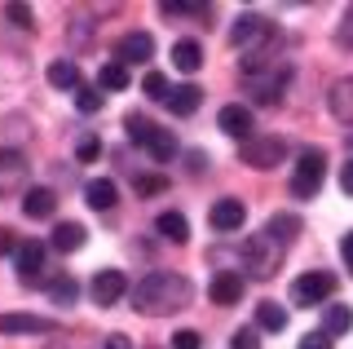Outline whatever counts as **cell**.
Returning a JSON list of instances; mask_svg holds the SVG:
<instances>
[{
  "instance_id": "6da1fadb",
  "label": "cell",
  "mask_w": 353,
  "mask_h": 349,
  "mask_svg": "<svg viewBox=\"0 0 353 349\" xmlns=\"http://www.w3.org/2000/svg\"><path fill=\"white\" fill-rule=\"evenodd\" d=\"M194 297L190 279L185 275H172V270H154L132 288V310L137 314H172V310H185Z\"/></svg>"
},
{
  "instance_id": "7a4b0ae2",
  "label": "cell",
  "mask_w": 353,
  "mask_h": 349,
  "mask_svg": "<svg viewBox=\"0 0 353 349\" xmlns=\"http://www.w3.org/2000/svg\"><path fill=\"white\" fill-rule=\"evenodd\" d=\"M124 128H128V137L137 141V146H146V150H150V155L159 159V163L176 155V137L168 133V128H159V124H154V119L128 115V119H124Z\"/></svg>"
},
{
  "instance_id": "3957f363",
  "label": "cell",
  "mask_w": 353,
  "mask_h": 349,
  "mask_svg": "<svg viewBox=\"0 0 353 349\" xmlns=\"http://www.w3.org/2000/svg\"><path fill=\"white\" fill-rule=\"evenodd\" d=\"M323 181H327V155L323 150H305L296 159V172H292V195L296 199H314L323 190Z\"/></svg>"
},
{
  "instance_id": "277c9868",
  "label": "cell",
  "mask_w": 353,
  "mask_h": 349,
  "mask_svg": "<svg viewBox=\"0 0 353 349\" xmlns=\"http://www.w3.org/2000/svg\"><path fill=\"white\" fill-rule=\"evenodd\" d=\"M336 297V275H327V270H309L292 283V301L305 305V310H314V305H327Z\"/></svg>"
},
{
  "instance_id": "5b68a950",
  "label": "cell",
  "mask_w": 353,
  "mask_h": 349,
  "mask_svg": "<svg viewBox=\"0 0 353 349\" xmlns=\"http://www.w3.org/2000/svg\"><path fill=\"white\" fill-rule=\"evenodd\" d=\"M239 252H243V261H248V270H252L256 279H270L274 270H279V257H283V248L274 243L270 235H252L248 243L239 248Z\"/></svg>"
},
{
  "instance_id": "8992f818",
  "label": "cell",
  "mask_w": 353,
  "mask_h": 349,
  "mask_svg": "<svg viewBox=\"0 0 353 349\" xmlns=\"http://www.w3.org/2000/svg\"><path fill=\"white\" fill-rule=\"evenodd\" d=\"M270 40H274V23L265 14H243L239 23H234V31H230V45L248 49V58H252V49H256V45H270Z\"/></svg>"
},
{
  "instance_id": "52a82bcc",
  "label": "cell",
  "mask_w": 353,
  "mask_h": 349,
  "mask_svg": "<svg viewBox=\"0 0 353 349\" xmlns=\"http://www.w3.org/2000/svg\"><path fill=\"white\" fill-rule=\"evenodd\" d=\"M239 159L243 163H252V168H279L283 163V141L279 137H248L243 141V150H239Z\"/></svg>"
},
{
  "instance_id": "ba28073f",
  "label": "cell",
  "mask_w": 353,
  "mask_h": 349,
  "mask_svg": "<svg viewBox=\"0 0 353 349\" xmlns=\"http://www.w3.org/2000/svg\"><path fill=\"white\" fill-rule=\"evenodd\" d=\"M128 292V279H124V270H97L93 283H88V297H93V305H115L119 297Z\"/></svg>"
},
{
  "instance_id": "9c48e42d",
  "label": "cell",
  "mask_w": 353,
  "mask_h": 349,
  "mask_svg": "<svg viewBox=\"0 0 353 349\" xmlns=\"http://www.w3.org/2000/svg\"><path fill=\"white\" fill-rule=\"evenodd\" d=\"M58 332L53 319H40V314H0V336H49Z\"/></svg>"
},
{
  "instance_id": "30bf717a",
  "label": "cell",
  "mask_w": 353,
  "mask_h": 349,
  "mask_svg": "<svg viewBox=\"0 0 353 349\" xmlns=\"http://www.w3.org/2000/svg\"><path fill=\"white\" fill-rule=\"evenodd\" d=\"M208 221H212V230H221V235H234V230H243V221H248V208H243V199H216L212 212H208Z\"/></svg>"
},
{
  "instance_id": "8fae6325",
  "label": "cell",
  "mask_w": 353,
  "mask_h": 349,
  "mask_svg": "<svg viewBox=\"0 0 353 349\" xmlns=\"http://www.w3.org/2000/svg\"><path fill=\"white\" fill-rule=\"evenodd\" d=\"M243 288H248V279L239 270H216L212 283H208V297H212V305H234L243 297Z\"/></svg>"
},
{
  "instance_id": "7c38bea8",
  "label": "cell",
  "mask_w": 353,
  "mask_h": 349,
  "mask_svg": "<svg viewBox=\"0 0 353 349\" xmlns=\"http://www.w3.org/2000/svg\"><path fill=\"white\" fill-rule=\"evenodd\" d=\"M150 53H154V40L146 36V31H128V36L115 45V62H124V67L137 62L141 67V62H150Z\"/></svg>"
},
{
  "instance_id": "4fadbf2b",
  "label": "cell",
  "mask_w": 353,
  "mask_h": 349,
  "mask_svg": "<svg viewBox=\"0 0 353 349\" xmlns=\"http://www.w3.org/2000/svg\"><path fill=\"white\" fill-rule=\"evenodd\" d=\"M216 128L225 137H252V111L243 102H230V106H221V115H216Z\"/></svg>"
},
{
  "instance_id": "5bb4252c",
  "label": "cell",
  "mask_w": 353,
  "mask_h": 349,
  "mask_svg": "<svg viewBox=\"0 0 353 349\" xmlns=\"http://www.w3.org/2000/svg\"><path fill=\"white\" fill-rule=\"evenodd\" d=\"M18 279L22 283H36L40 279V270H44V243H36V239H27V243H18Z\"/></svg>"
},
{
  "instance_id": "9a60e30c",
  "label": "cell",
  "mask_w": 353,
  "mask_h": 349,
  "mask_svg": "<svg viewBox=\"0 0 353 349\" xmlns=\"http://www.w3.org/2000/svg\"><path fill=\"white\" fill-rule=\"evenodd\" d=\"M327 106H331V115H336L340 124H353V75H345V80L331 84Z\"/></svg>"
},
{
  "instance_id": "2e32d148",
  "label": "cell",
  "mask_w": 353,
  "mask_h": 349,
  "mask_svg": "<svg viewBox=\"0 0 353 349\" xmlns=\"http://www.w3.org/2000/svg\"><path fill=\"white\" fill-rule=\"evenodd\" d=\"M22 212L36 217V221H44V217L58 212V195H53L49 186H31L27 195H22Z\"/></svg>"
},
{
  "instance_id": "e0dca14e",
  "label": "cell",
  "mask_w": 353,
  "mask_h": 349,
  "mask_svg": "<svg viewBox=\"0 0 353 349\" xmlns=\"http://www.w3.org/2000/svg\"><path fill=\"white\" fill-rule=\"evenodd\" d=\"M84 199H88V208H97V212H110V208H115V181H110V177H93V181H88V186H84Z\"/></svg>"
},
{
  "instance_id": "ac0fdd59",
  "label": "cell",
  "mask_w": 353,
  "mask_h": 349,
  "mask_svg": "<svg viewBox=\"0 0 353 349\" xmlns=\"http://www.w3.org/2000/svg\"><path fill=\"white\" fill-rule=\"evenodd\" d=\"M199 102H203V89H199V84H176V89H168L172 115H194Z\"/></svg>"
},
{
  "instance_id": "d6986e66",
  "label": "cell",
  "mask_w": 353,
  "mask_h": 349,
  "mask_svg": "<svg viewBox=\"0 0 353 349\" xmlns=\"http://www.w3.org/2000/svg\"><path fill=\"white\" fill-rule=\"evenodd\" d=\"M84 239H88V230L80 221H58L53 226V248H58V252H75V248H84Z\"/></svg>"
},
{
  "instance_id": "ffe728a7",
  "label": "cell",
  "mask_w": 353,
  "mask_h": 349,
  "mask_svg": "<svg viewBox=\"0 0 353 349\" xmlns=\"http://www.w3.org/2000/svg\"><path fill=\"white\" fill-rule=\"evenodd\" d=\"M49 84H53V89H80V84H84V75H80V67H75V62L71 58H58V62H53V67H49Z\"/></svg>"
},
{
  "instance_id": "44dd1931",
  "label": "cell",
  "mask_w": 353,
  "mask_h": 349,
  "mask_svg": "<svg viewBox=\"0 0 353 349\" xmlns=\"http://www.w3.org/2000/svg\"><path fill=\"white\" fill-rule=\"evenodd\" d=\"M97 89H110V93H119V89H128V67H124V62H115V58H110V62H102V71H97Z\"/></svg>"
},
{
  "instance_id": "7402d4cb",
  "label": "cell",
  "mask_w": 353,
  "mask_h": 349,
  "mask_svg": "<svg viewBox=\"0 0 353 349\" xmlns=\"http://www.w3.org/2000/svg\"><path fill=\"white\" fill-rule=\"evenodd\" d=\"M159 235L168 239V243H185V239H190V221H185L181 212H159Z\"/></svg>"
},
{
  "instance_id": "603a6c76",
  "label": "cell",
  "mask_w": 353,
  "mask_h": 349,
  "mask_svg": "<svg viewBox=\"0 0 353 349\" xmlns=\"http://www.w3.org/2000/svg\"><path fill=\"white\" fill-rule=\"evenodd\" d=\"M256 327H261V332H283V327H287V310L279 301H261L256 305Z\"/></svg>"
},
{
  "instance_id": "cb8c5ba5",
  "label": "cell",
  "mask_w": 353,
  "mask_h": 349,
  "mask_svg": "<svg viewBox=\"0 0 353 349\" xmlns=\"http://www.w3.org/2000/svg\"><path fill=\"white\" fill-rule=\"evenodd\" d=\"M349 327H353V310H349V305H327L323 332H327V336H345Z\"/></svg>"
},
{
  "instance_id": "d4e9b609",
  "label": "cell",
  "mask_w": 353,
  "mask_h": 349,
  "mask_svg": "<svg viewBox=\"0 0 353 349\" xmlns=\"http://www.w3.org/2000/svg\"><path fill=\"white\" fill-rule=\"evenodd\" d=\"M296 230H301V217H292V212L283 217V212H279V217L270 221V230H265V235H270V239H274L279 248H287V243L296 239Z\"/></svg>"
},
{
  "instance_id": "484cf974",
  "label": "cell",
  "mask_w": 353,
  "mask_h": 349,
  "mask_svg": "<svg viewBox=\"0 0 353 349\" xmlns=\"http://www.w3.org/2000/svg\"><path fill=\"white\" fill-rule=\"evenodd\" d=\"M172 62H176V71H199L203 49H199L194 40H176V45H172Z\"/></svg>"
},
{
  "instance_id": "4316f807",
  "label": "cell",
  "mask_w": 353,
  "mask_h": 349,
  "mask_svg": "<svg viewBox=\"0 0 353 349\" xmlns=\"http://www.w3.org/2000/svg\"><path fill=\"white\" fill-rule=\"evenodd\" d=\"M49 297H53V301H58V305H71L75 297H80V283H75L71 275H58V279H53V283H49Z\"/></svg>"
},
{
  "instance_id": "83f0119b",
  "label": "cell",
  "mask_w": 353,
  "mask_h": 349,
  "mask_svg": "<svg viewBox=\"0 0 353 349\" xmlns=\"http://www.w3.org/2000/svg\"><path fill=\"white\" fill-rule=\"evenodd\" d=\"M132 190H137L141 199H146V195H163L168 190V177H159V172H137V177H132Z\"/></svg>"
},
{
  "instance_id": "f1b7e54d",
  "label": "cell",
  "mask_w": 353,
  "mask_h": 349,
  "mask_svg": "<svg viewBox=\"0 0 353 349\" xmlns=\"http://www.w3.org/2000/svg\"><path fill=\"white\" fill-rule=\"evenodd\" d=\"M102 89H93V84H80V89H75V106H80L84 115H93V111H102Z\"/></svg>"
},
{
  "instance_id": "f546056e",
  "label": "cell",
  "mask_w": 353,
  "mask_h": 349,
  "mask_svg": "<svg viewBox=\"0 0 353 349\" xmlns=\"http://www.w3.org/2000/svg\"><path fill=\"white\" fill-rule=\"evenodd\" d=\"M141 93L154 97V102H168V80H163L159 71H146L141 75Z\"/></svg>"
},
{
  "instance_id": "4dcf8cb0",
  "label": "cell",
  "mask_w": 353,
  "mask_h": 349,
  "mask_svg": "<svg viewBox=\"0 0 353 349\" xmlns=\"http://www.w3.org/2000/svg\"><path fill=\"white\" fill-rule=\"evenodd\" d=\"M5 18H9L14 27H22V31H27V27H36V14H31L27 5H5Z\"/></svg>"
},
{
  "instance_id": "1f68e13d",
  "label": "cell",
  "mask_w": 353,
  "mask_h": 349,
  "mask_svg": "<svg viewBox=\"0 0 353 349\" xmlns=\"http://www.w3.org/2000/svg\"><path fill=\"white\" fill-rule=\"evenodd\" d=\"M336 45L340 49H353V9H345V23L336 27Z\"/></svg>"
},
{
  "instance_id": "d6a6232c",
  "label": "cell",
  "mask_w": 353,
  "mask_h": 349,
  "mask_svg": "<svg viewBox=\"0 0 353 349\" xmlns=\"http://www.w3.org/2000/svg\"><path fill=\"white\" fill-rule=\"evenodd\" d=\"M234 349H261V336L252 332V327H239V332H234Z\"/></svg>"
},
{
  "instance_id": "836d02e7",
  "label": "cell",
  "mask_w": 353,
  "mask_h": 349,
  "mask_svg": "<svg viewBox=\"0 0 353 349\" xmlns=\"http://www.w3.org/2000/svg\"><path fill=\"white\" fill-rule=\"evenodd\" d=\"M301 349H331V336L327 332H309V336H301Z\"/></svg>"
},
{
  "instance_id": "e575fe53",
  "label": "cell",
  "mask_w": 353,
  "mask_h": 349,
  "mask_svg": "<svg viewBox=\"0 0 353 349\" xmlns=\"http://www.w3.org/2000/svg\"><path fill=\"white\" fill-rule=\"evenodd\" d=\"M18 168H22L18 150H0V172H18Z\"/></svg>"
},
{
  "instance_id": "d590c367",
  "label": "cell",
  "mask_w": 353,
  "mask_h": 349,
  "mask_svg": "<svg viewBox=\"0 0 353 349\" xmlns=\"http://www.w3.org/2000/svg\"><path fill=\"white\" fill-rule=\"evenodd\" d=\"M172 349H199V332H176L172 336Z\"/></svg>"
},
{
  "instance_id": "8d00e7d4",
  "label": "cell",
  "mask_w": 353,
  "mask_h": 349,
  "mask_svg": "<svg viewBox=\"0 0 353 349\" xmlns=\"http://www.w3.org/2000/svg\"><path fill=\"white\" fill-rule=\"evenodd\" d=\"M80 159H84V163L97 159V137H84V141H80Z\"/></svg>"
},
{
  "instance_id": "74e56055",
  "label": "cell",
  "mask_w": 353,
  "mask_h": 349,
  "mask_svg": "<svg viewBox=\"0 0 353 349\" xmlns=\"http://www.w3.org/2000/svg\"><path fill=\"white\" fill-rule=\"evenodd\" d=\"M340 190H345V195H353V159L345 163V168H340Z\"/></svg>"
},
{
  "instance_id": "f35d334b",
  "label": "cell",
  "mask_w": 353,
  "mask_h": 349,
  "mask_svg": "<svg viewBox=\"0 0 353 349\" xmlns=\"http://www.w3.org/2000/svg\"><path fill=\"white\" fill-rule=\"evenodd\" d=\"M102 349H132V345H128V336H124V332H115V336H106V345H102Z\"/></svg>"
},
{
  "instance_id": "ab89813d",
  "label": "cell",
  "mask_w": 353,
  "mask_h": 349,
  "mask_svg": "<svg viewBox=\"0 0 353 349\" xmlns=\"http://www.w3.org/2000/svg\"><path fill=\"white\" fill-rule=\"evenodd\" d=\"M340 257H345V266L353 270V230L345 235V243H340Z\"/></svg>"
},
{
  "instance_id": "60d3db41",
  "label": "cell",
  "mask_w": 353,
  "mask_h": 349,
  "mask_svg": "<svg viewBox=\"0 0 353 349\" xmlns=\"http://www.w3.org/2000/svg\"><path fill=\"white\" fill-rule=\"evenodd\" d=\"M0 252H18V243H14V235H9V230H0Z\"/></svg>"
}]
</instances>
